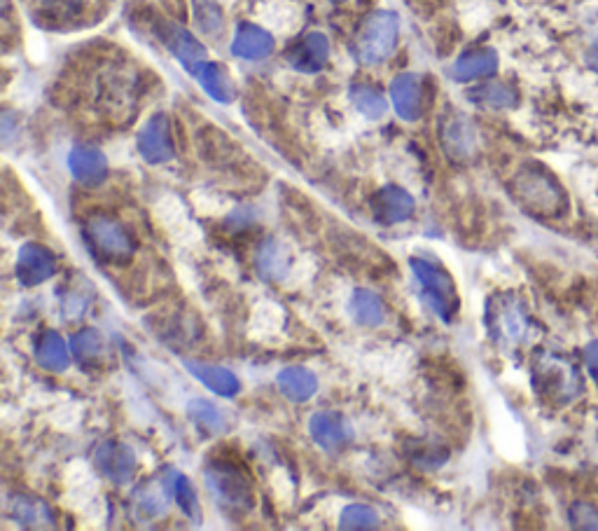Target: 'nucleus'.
<instances>
[{
    "label": "nucleus",
    "instance_id": "1",
    "mask_svg": "<svg viewBox=\"0 0 598 531\" xmlns=\"http://www.w3.org/2000/svg\"><path fill=\"white\" fill-rule=\"evenodd\" d=\"M512 197L519 206H524L528 213L538 218H561L568 211V195L561 188V183L549 174L540 164H526L514 174Z\"/></svg>",
    "mask_w": 598,
    "mask_h": 531
},
{
    "label": "nucleus",
    "instance_id": "2",
    "mask_svg": "<svg viewBox=\"0 0 598 531\" xmlns=\"http://www.w3.org/2000/svg\"><path fill=\"white\" fill-rule=\"evenodd\" d=\"M204 480L213 501L229 515H246L253 508V485L248 473L232 461H211L204 468Z\"/></svg>",
    "mask_w": 598,
    "mask_h": 531
},
{
    "label": "nucleus",
    "instance_id": "3",
    "mask_svg": "<svg viewBox=\"0 0 598 531\" xmlns=\"http://www.w3.org/2000/svg\"><path fill=\"white\" fill-rule=\"evenodd\" d=\"M486 330L491 340L503 349H514L528 337V314L514 295H493L486 305Z\"/></svg>",
    "mask_w": 598,
    "mask_h": 531
},
{
    "label": "nucleus",
    "instance_id": "4",
    "mask_svg": "<svg viewBox=\"0 0 598 531\" xmlns=\"http://www.w3.org/2000/svg\"><path fill=\"white\" fill-rule=\"evenodd\" d=\"M82 237H85L89 251H92L101 262H127L136 251L134 237L124 227L120 220L113 216H103L96 213L82 227Z\"/></svg>",
    "mask_w": 598,
    "mask_h": 531
},
{
    "label": "nucleus",
    "instance_id": "5",
    "mask_svg": "<svg viewBox=\"0 0 598 531\" xmlns=\"http://www.w3.org/2000/svg\"><path fill=\"white\" fill-rule=\"evenodd\" d=\"M400 19L395 12L377 10L365 19L356 38V57L360 64L377 66L391 57L398 45Z\"/></svg>",
    "mask_w": 598,
    "mask_h": 531
},
{
    "label": "nucleus",
    "instance_id": "6",
    "mask_svg": "<svg viewBox=\"0 0 598 531\" xmlns=\"http://www.w3.org/2000/svg\"><path fill=\"white\" fill-rule=\"evenodd\" d=\"M409 267H412L414 277L419 281L428 307L433 309L442 321H454L458 312V291L451 274L444 270L442 265L426 258H412L409 260Z\"/></svg>",
    "mask_w": 598,
    "mask_h": 531
},
{
    "label": "nucleus",
    "instance_id": "7",
    "mask_svg": "<svg viewBox=\"0 0 598 531\" xmlns=\"http://www.w3.org/2000/svg\"><path fill=\"white\" fill-rule=\"evenodd\" d=\"M535 386L552 401H573L575 393L580 391V379L573 365L556 356H542L535 365Z\"/></svg>",
    "mask_w": 598,
    "mask_h": 531
},
{
    "label": "nucleus",
    "instance_id": "8",
    "mask_svg": "<svg viewBox=\"0 0 598 531\" xmlns=\"http://www.w3.org/2000/svg\"><path fill=\"white\" fill-rule=\"evenodd\" d=\"M440 143L454 162H468L477 150V134L470 120L456 110H447L440 120Z\"/></svg>",
    "mask_w": 598,
    "mask_h": 531
},
{
    "label": "nucleus",
    "instance_id": "9",
    "mask_svg": "<svg viewBox=\"0 0 598 531\" xmlns=\"http://www.w3.org/2000/svg\"><path fill=\"white\" fill-rule=\"evenodd\" d=\"M138 153L148 164H164L173 157L171 124L164 113L152 115L138 134Z\"/></svg>",
    "mask_w": 598,
    "mask_h": 531
},
{
    "label": "nucleus",
    "instance_id": "10",
    "mask_svg": "<svg viewBox=\"0 0 598 531\" xmlns=\"http://www.w3.org/2000/svg\"><path fill=\"white\" fill-rule=\"evenodd\" d=\"M157 33L159 38L164 40V45L169 47L173 57L185 66V71H190L194 75V71H197V68L206 61V47L201 45L192 33L180 29V26L171 22H159Z\"/></svg>",
    "mask_w": 598,
    "mask_h": 531
},
{
    "label": "nucleus",
    "instance_id": "11",
    "mask_svg": "<svg viewBox=\"0 0 598 531\" xmlns=\"http://www.w3.org/2000/svg\"><path fill=\"white\" fill-rule=\"evenodd\" d=\"M94 464L99 468L101 475H106L115 485H127L134 478L136 457L131 452V447L117 440H108V443L99 445V450L94 454Z\"/></svg>",
    "mask_w": 598,
    "mask_h": 531
},
{
    "label": "nucleus",
    "instance_id": "12",
    "mask_svg": "<svg viewBox=\"0 0 598 531\" xmlns=\"http://www.w3.org/2000/svg\"><path fill=\"white\" fill-rule=\"evenodd\" d=\"M57 272V260L52 251L40 244H26L17 253V279L22 286H38Z\"/></svg>",
    "mask_w": 598,
    "mask_h": 531
},
{
    "label": "nucleus",
    "instance_id": "13",
    "mask_svg": "<svg viewBox=\"0 0 598 531\" xmlns=\"http://www.w3.org/2000/svg\"><path fill=\"white\" fill-rule=\"evenodd\" d=\"M414 197L400 185H386L372 197V216L381 225H398L412 218Z\"/></svg>",
    "mask_w": 598,
    "mask_h": 531
},
{
    "label": "nucleus",
    "instance_id": "14",
    "mask_svg": "<svg viewBox=\"0 0 598 531\" xmlns=\"http://www.w3.org/2000/svg\"><path fill=\"white\" fill-rule=\"evenodd\" d=\"M391 101L402 120L414 122L423 113V85L416 73H402L391 82Z\"/></svg>",
    "mask_w": 598,
    "mask_h": 531
},
{
    "label": "nucleus",
    "instance_id": "15",
    "mask_svg": "<svg viewBox=\"0 0 598 531\" xmlns=\"http://www.w3.org/2000/svg\"><path fill=\"white\" fill-rule=\"evenodd\" d=\"M330 57V43L323 33H309L288 52L290 66L299 73H318L321 68L328 64Z\"/></svg>",
    "mask_w": 598,
    "mask_h": 531
},
{
    "label": "nucleus",
    "instance_id": "16",
    "mask_svg": "<svg viewBox=\"0 0 598 531\" xmlns=\"http://www.w3.org/2000/svg\"><path fill=\"white\" fill-rule=\"evenodd\" d=\"M309 433L323 450H339L351 440V429L337 412H316L309 422Z\"/></svg>",
    "mask_w": 598,
    "mask_h": 531
},
{
    "label": "nucleus",
    "instance_id": "17",
    "mask_svg": "<svg viewBox=\"0 0 598 531\" xmlns=\"http://www.w3.org/2000/svg\"><path fill=\"white\" fill-rule=\"evenodd\" d=\"M68 167H71V174L85 185H101L108 176L106 155L89 146L73 148L68 155Z\"/></svg>",
    "mask_w": 598,
    "mask_h": 531
},
{
    "label": "nucleus",
    "instance_id": "18",
    "mask_svg": "<svg viewBox=\"0 0 598 531\" xmlns=\"http://www.w3.org/2000/svg\"><path fill=\"white\" fill-rule=\"evenodd\" d=\"M232 52L246 61L267 59L274 52V38H271V33L260 29V26L241 24L232 40Z\"/></svg>",
    "mask_w": 598,
    "mask_h": 531
},
{
    "label": "nucleus",
    "instance_id": "19",
    "mask_svg": "<svg viewBox=\"0 0 598 531\" xmlns=\"http://www.w3.org/2000/svg\"><path fill=\"white\" fill-rule=\"evenodd\" d=\"M8 510L12 520H17L22 527H33V529H47L54 524V515L50 506L45 501L36 499V496L29 494H15L10 496Z\"/></svg>",
    "mask_w": 598,
    "mask_h": 531
},
{
    "label": "nucleus",
    "instance_id": "20",
    "mask_svg": "<svg viewBox=\"0 0 598 531\" xmlns=\"http://www.w3.org/2000/svg\"><path fill=\"white\" fill-rule=\"evenodd\" d=\"M185 368L190 370V375L197 377L201 384H206L208 389H211L213 393H218V396L232 398L241 389L239 377H236L232 370L220 368V365H208V363H199V361H185Z\"/></svg>",
    "mask_w": 598,
    "mask_h": 531
},
{
    "label": "nucleus",
    "instance_id": "21",
    "mask_svg": "<svg viewBox=\"0 0 598 531\" xmlns=\"http://www.w3.org/2000/svg\"><path fill=\"white\" fill-rule=\"evenodd\" d=\"M278 389L292 403H307L318 389V379L307 368H285L276 377Z\"/></svg>",
    "mask_w": 598,
    "mask_h": 531
},
{
    "label": "nucleus",
    "instance_id": "22",
    "mask_svg": "<svg viewBox=\"0 0 598 531\" xmlns=\"http://www.w3.org/2000/svg\"><path fill=\"white\" fill-rule=\"evenodd\" d=\"M498 71V54L493 50H470L456 59L454 78L461 82L489 78Z\"/></svg>",
    "mask_w": 598,
    "mask_h": 531
},
{
    "label": "nucleus",
    "instance_id": "23",
    "mask_svg": "<svg viewBox=\"0 0 598 531\" xmlns=\"http://www.w3.org/2000/svg\"><path fill=\"white\" fill-rule=\"evenodd\" d=\"M36 361L40 368L50 372H64L71 365V354H68L64 337L54 330H45L36 342Z\"/></svg>",
    "mask_w": 598,
    "mask_h": 531
},
{
    "label": "nucleus",
    "instance_id": "24",
    "mask_svg": "<svg viewBox=\"0 0 598 531\" xmlns=\"http://www.w3.org/2000/svg\"><path fill=\"white\" fill-rule=\"evenodd\" d=\"M194 78L199 80V85L204 92L211 96L213 101L218 103H229L234 99V85L229 80V75L220 64H213V61H204L197 71H194Z\"/></svg>",
    "mask_w": 598,
    "mask_h": 531
},
{
    "label": "nucleus",
    "instance_id": "25",
    "mask_svg": "<svg viewBox=\"0 0 598 531\" xmlns=\"http://www.w3.org/2000/svg\"><path fill=\"white\" fill-rule=\"evenodd\" d=\"M71 351H73L75 361H78L80 368H85V370H99L103 363V356H106L103 354V340H101L99 330H94V328L80 330L78 335H73Z\"/></svg>",
    "mask_w": 598,
    "mask_h": 531
},
{
    "label": "nucleus",
    "instance_id": "26",
    "mask_svg": "<svg viewBox=\"0 0 598 531\" xmlns=\"http://www.w3.org/2000/svg\"><path fill=\"white\" fill-rule=\"evenodd\" d=\"M468 99L482 108L505 110L517 106L519 96L510 85H505V82H486V85L472 89Z\"/></svg>",
    "mask_w": 598,
    "mask_h": 531
},
{
    "label": "nucleus",
    "instance_id": "27",
    "mask_svg": "<svg viewBox=\"0 0 598 531\" xmlns=\"http://www.w3.org/2000/svg\"><path fill=\"white\" fill-rule=\"evenodd\" d=\"M351 312H353V319H356L360 326H367V328L381 326L386 316L384 302L379 300V295H374L372 291H363V288L353 293Z\"/></svg>",
    "mask_w": 598,
    "mask_h": 531
},
{
    "label": "nucleus",
    "instance_id": "28",
    "mask_svg": "<svg viewBox=\"0 0 598 531\" xmlns=\"http://www.w3.org/2000/svg\"><path fill=\"white\" fill-rule=\"evenodd\" d=\"M169 478H171V496L173 501L178 503L180 510L187 515V520L199 522L201 520V506L197 501V492H194L192 482L180 475L176 468H169Z\"/></svg>",
    "mask_w": 598,
    "mask_h": 531
},
{
    "label": "nucleus",
    "instance_id": "29",
    "mask_svg": "<svg viewBox=\"0 0 598 531\" xmlns=\"http://www.w3.org/2000/svg\"><path fill=\"white\" fill-rule=\"evenodd\" d=\"M288 253L276 241H264L257 251V270L267 279H281L288 272Z\"/></svg>",
    "mask_w": 598,
    "mask_h": 531
},
{
    "label": "nucleus",
    "instance_id": "30",
    "mask_svg": "<svg viewBox=\"0 0 598 531\" xmlns=\"http://www.w3.org/2000/svg\"><path fill=\"white\" fill-rule=\"evenodd\" d=\"M187 417H190L197 426H201V429L211 433L225 431V424H227V419L222 415L218 405L208 403L204 398H194V401L187 405Z\"/></svg>",
    "mask_w": 598,
    "mask_h": 531
},
{
    "label": "nucleus",
    "instance_id": "31",
    "mask_svg": "<svg viewBox=\"0 0 598 531\" xmlns=\"http://www.w3.org/2000/svg\"><path fill=\"white\" fill-rule=\"evenodd\" d=\"M351 101L358 108V113H363L370 120H379L386 115V99L374 87L367 85H353L351 87Z\"/></svg>",
    "mask_w": 598,
    "mask_h": 531
},
{
    "label": "nucleus",
    "instance_id": "32",
    "mask_svg": "<svg viewBox=\"0 0 598 531\" xmlns=\"http://www.w3.org/2000/svg\"><path fill=\"white\" fill-rule=\"evenodd\" d=\"M339 527L342 529H374L379 527V515L374 513L370 506L363 503H351L344 508L342 517H339Z\"/></svg>",
    "mask_w": 598,
    "mask_h": 531
},
{
    "label": "nucleus",
    "instance_id": "33",
    "mask_svg": "<svg viewBox=\"0 0 598 531\" xmlns=\"http://www.w3.org/2000/svg\"><path fill=\"white\" fill-rule=\"evenodd\" d=\"M570 520L580 529H598V510L589 503H575L570 508Z\"/></svg>",
    "mask_w": 598,
    "mask_h": 531
},
{
    "label": "nucleus",
    "instance_id": "34",
    "mask_svg": "<svg viewBox=\"0 0 598 531\" xmlns=\"http://www.w3.org/2000/svg\"><path fill=\"white\" fill-rule=\"evenodd\" d=\"M87 305H89V298L78 291H68L64 298H61V309H64L66 319H78V316H82V312L87 309Z\"/></svg>",
    "mask_w": 598,
    "mask_h": 531
},
{
    "label": "nucleus",
    "instance_id": "35",
    "mask_svg": "<svg viewBox=\"0 0 598 531\" xmlns=\"http://www.w3.org/2000/svg\"><path fill=\"white\" fill-rule=\"evenodd\" d=\"M197 22H199V26L206 33H215V31L220 29V24H222L220 10L215 8V5H211V3L199 5V8H197Z\"/></svg>",
    "mask_w": 598,
    "mask_h": 531
},
{
    "label": "nucleus",
    "instance_id": "36",
    "mask_svg": "<svg viewBox=\"0 0 598 531\" xmlns=\"http://www.w3.org/2000/svg\"><path fill=\"white\" fill-rule=\"evenodd\" d=\"M421 450H423L421 454H419V452H414V454H412V459H414L419 466H426V468H430V466H440L442 461L447 459V450H442L440 445H433V447L423 445Z\"/></svg>",
    "mask_w": 598,
    "mask_h": 531
},
{
    "label": "nucleus",
    "instance_id": "37",
    "mask_svg": "<svg viewBox=\"0 0 598 531\" xmlns=\"http://www.w3.org/2000/svg\"><path fill=\"white\" fill-rule=\"evenodd\" d=\"M584 358H587V368L591 372V377H594L598 384V342L589 344L587 351H584Z\"/></svg>",
    "mask_w": 598,
    "mask_h": 531
},
{
    "label": "nucleus",
    "instance_id": "38",
    "mask_svg": "<svg viewBox=\"0 0 598 531\" xmlns=\"http://www.w3.org/2000/svg\"><path fill=\"white\" fill-rule=\"evenodd\" d=\"M332 3H344V0H332Z\"/></svg>",
    "mask_w": 598,
    "mask_h": 531
}]
</instances>
